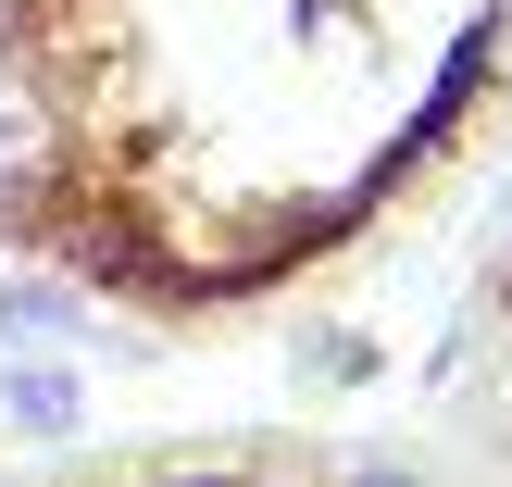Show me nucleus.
Here are the masks:
<instances>
[{"mask_svg":"<svg viewBox=\"0 0 512 487\" xmlns=\"http://www.w3.org/2000/svg\"><path fill=\"white\" fill-rule=\"evenodd\" d=\"M0 350H50V363H75V350H138V338H113V313L88 300V275L0 263Z\"/></svg>","mask_w":512,"mask_h":487,"instance_id":"f257e3e1","label":"nucleus"},{"mask_svg":"<svg viewBox=\"0 0 512 487\" xmlns=\"http://www.w3.org/2000/svg\"><path fill=\"white\" fill-rule=\"evenodd\" d=\"M0 438H25V450L88 438V375L50 363V350H0Z\"/></svg>","mask_w":512,"mask_h":487,"instance_id":"f03ea898","label":"nucleus"},{"mask_svg":"<svg viewBox=\"0 0 512 487\" xmlns=\"http://www.w3.org/2000/svg\"><path fill=\"white\" fill-rule=\"evenodd\" d=\"M50 175H63V113H50L38 75L0 50V200H13V213H38Z\"/></svg>","mask_w":512,"mask_h":487,"instance_id":"7ed1b4c3","label":"nucleus"},{"mask_svg":"<svg viewBox=\"0 0 512 487\" xmlns=\"http://www.w3.org/2000/svg\"><path fill=\"white\" fill-rule=\"evenodd\" d=\"M288 363L313 375V388H363V375L388 363V350H375L363 325H288Z\"/></svg>","mask_w":512,"mask_h":487,"instance_id":"20e7f679","label":"nucleus"},{"mask_svg":"<svg viewBox=\"0 0 512 487\" xmlns=\"http://www.w3.org/2000/svg\"><path fill=\"white\" fill-rule=\"evenodd\" d=\"M338 487H425V463H388V450H350Z\"/></svg>","mask_w":512,"mask_h":487,"instance_id":"39448f33","label":"nucleus"}]
</instances>
